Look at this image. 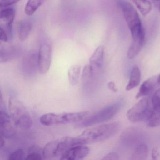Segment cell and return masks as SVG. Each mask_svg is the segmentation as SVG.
I'll return each instance as SVG.
<instances>
[{"label":"cell","mask_w":160,"mask_h":160,"mask_svg":"<svg viewBox=\"0 0 160 160\" xmlns=\"http://www.w3.org/2000/svg\"><path fill=\"white\" fill-rule=\"evenodd\" d=\"M120 127L118 122L103 124L87 129L77 137L80 145L95 143L112 137L119 131Z\"/></svg>","instance_id":"1"},{"label":"cell","mask_w":160,"mask_h":160,"mask_svg":"<svg viewBox=\"0 0 160 160\" xmlns=\"http://www.w3.org/2000/svg\"><path fill=\"white\" fill-rule=\"evenodd\" d=\"M130 30L132 40L146 42L145 33L139 14L133 5L126 0H116Z\"/></svg>","instance_id":"2"},{"label":"cell","mask_w":160,"mask_h":160,"mask_svg":"<svg viewBox=\"0 0 160 160\" xmlns=\"http://www.w3.org/2000/svg\"><path fill=\"white\" fill-rule=\"evenodd\" d=\"M8 109L10 118L15 126L25 130L32 127V119L22 101L15 98L10 97Z\"/></svg>","instance_id":"3"},{"label":"cell","mask_w":160,"mask_h":160,"mask_svg":"<svg viewBox=\"0 0 160 160\" xmlns=\"http://www.w3.org/2000/svg\"><path fill=\"white\" fill-rule=\"evenodd\" d=\"M124 104L123 100L120 99L118 101L100 110L92 115H89L82 121L78 123L76 126L77 127L82 128L109 121L118 113Z\"/></svg>","instance_id":"4"},{"label":"cell","mask_w":160,"mask_h":160,"mask_svg":"<svg viewBox=\"0 0 160 160\" xmlns=\"http://www.w3.org/2000/svg\"><path fill=\"white\" fill-rule=\"evenodd\" d=\"M88 111L54 113H48L43 115L39 119L40 123L44 126H57L72 123H79L89 115Z\"/></svg>","instance_id":"5"},{"label":"cell","mask_w":160,"mask_h":160,"mask_svg":"<svg viewBox=\"0 0 160 160\" xmlns=\"http://www.w3.org/2000/svg\"><path fill=\"white\" fill-rule=\"evenodd\" d=\"M80 145L78 137L66 136L48 143L43 150L45 159H53L62 157L70 147Z\"/></svg>","instance_id":"6"},{"label":"cell","mask_w":160,"mask_h":160,"mask_svg":"<svg viewBox=\"0 0 160 160\" xmlns=\"http://www.w3.org/2000/svg\"><path fill=\"white\" fill-rule=\"evenodd\" d=\"M150 111L149 101L147 98L145 97L128 110L127 116L131 122L138 123L147 119Z\"/></svg>","instance_id":"7"},{"label":"cell","mask_w":160,"mask_h":160,"mask_svg":"<svg viewBox=\"0 0 160 160\" xmlns=\"http://www.w3.org/2000/svg\"><path fill=\"white\" fill-rule=\"evenodd\" d=\"M105 49L102 45L98 46L89 58L88 66L89 77L95 78L99 75L103 66Z\"/></svg>","instance_id":"8"},{"label":"cell","mask_w":160,"mask_h":160,"mask_svg":"<svg viewBox=\"0 0 160 160\" xmlns=\"http://www.w3.org/2000/svg\"><path fill=\"white\" fill-rule=\"evenodd\" d=\"M51 62V46L48 41H44L39 48L38 58V70L41 74H46L49 71Z\"/></svg>","instance_id":"9"},{"label":"cell","mask_w":160,"mask_h":160,"mask_svg":"<svg viewBox=\"0 0 160 160\" xmlns=\"http://www.w3.org/2000/svg\"><path fill=\"white\" fill-rule=\"evenodd\" d=\"M90 152L89 147L84 145H77L68 149L60 158L62 160H82Z\"/></svg>","instance_id":"10"},{"label":"cell","mask_w":160,"mask_h":160,"mask_svg":"<svg viewBox=\"0 0 160 160\" xmlns=\"http://www.w3.org/2000/svg\"><path fill=\"white\" fill-rule=\"evenodd\" d=\"M10 116L5 111H0V132L4 138L12 137L16 133L13 123Z\"/></svg>","instance_id":"11"},{"label":"cell","mask_w":160,"mask_h":160,"mask_svg":"<svg viewBox=\"0 0 160 160\" xmlns=\"http://www.w3.org/2000/svg\"><path fill=\"white\" fill-rule=\"evenodd\" d=\"M15 14L14 8L9 7L5 8L0 14V27L5 30L7 33L11 32Z\"/></svg>","instance_id":"12"},{"label":"cell","mask_w":160,"mask_h":160,"mask_svg":"<svg viewBox=\"0 0 160 160\" xmlns=\"http://www.w3.org/2000/svg\"><path fill=\"white\" fill-rule=\"evenodd\" d=\"M156 86V80L153 78H150L145 81L140 87L136 96V99L147 96L153 92Z\"/></svg>","instance_id":"13"},{"label":"cell","mask_w":160,"mask_h":160,"mask_svg":"<svg viewBox=\"0 0 160 160\" xmlns=\"http://www.w3.org/2000/svg\"><path fill=\"white\" fill-rule=\"evenodd\" d=\"M141 72L140 68L137 66L133 67L130 76L129 80L126 86V90L129 91L137 87L141 81Z\"/></svg>","instance_id":"14"},{"label":"cell","mask_w":160,"mask_h":160,"mask_svg":"<svg viewBox=\"0 0 160 160\" xmlns=\"http://www.w3.org/2000/svg\"><path fill=\"white\" fill-rule=\"evenodd\" d=\"M32 24L30 21L25 20L22 21L19 24V37L21 41L27 39L32 31Z\"/></svg>","instance_id":"15"},{"label":"cell","mask_w":160,"mask_h":160,"mask_svg":"<svg viewBox=\"0 0 160 160\" xmlns=\"http://www.w3.org/2000/svg\"><path fill=\"white\" fill-rule=\"evenodd\" d=\"M147 120L149 127L160 126V107H153Z\"/></svg>","instance_id":"16"},{"label":"cell","mask_w":160,"mask_h":160,"mask_svg":"<svg viewBox=\"0 0 160 160\" xmlns=\"http://www.w3.org/2000/svg\"><path fill=\"white\" fill-rule=\"evenodd\" d=\"M81 66L78 65L72 66L68 70V80L72 86L77 85L78 83L81 74Z\"/></svg>","instance_id":"17"},{"label":"cell","mask_w":160,"mask_h":160,"mask_svg":"<svg viewBox=\"0 0 160 160\" xmlns=\"http://www.w3.org/2000/svg\"><path fill=\"white\" fill-rule=\"evenodd\" d=\"M132 1L143 16H146L151 12L152 3L148 0H132Z\"/></svg>","instance_id":"18"},{"label":"cell","mask_w":160,"mask_h":160,"mask_svg":"<svg viewBox=\"0 0 160 160\" xmlns=\"http://www.w3.org/2000/svg\"><path fill=\"white\" fill-rule=\"evenodd\" d=\"M148 147L145 144L139 145L136 149L132 157V159L142 160L146 159L148 155Z\"/></svg>","instance_id":"19"},{"label":"cell","mask_w":160,"mask_h":160,"mask_svg":"<svg viewBox=\"0 0 160 160\" xmlns=\"http://www.w3.org/2000/svg\"><path fill=\"white\" fill-rule=\"evenodd\" d=\"M46 0H28L25 5V12L26 15L31 16L44 3Z\"/></svg>","instance_id":"20"},{"label":"cell","mask_w":160,"mask_h":160,"mask_svg":"<svg viewBox=\"0 0 160 160\" xmlns=\"http://www.w3.org/2000/svg\"><path fill=\"white\" fill-rule=\"evenodd\" d=\"M144 44H145L141 41L132 40L128 51V58L132 59L136 57L144 46Z\"/></svg>","instance_id":"21"},{"label":"cell","mask_w":160,"mask_h":160,"mask_svg":"<svg viewBox=\"0 0 160 160\" xmlns=\"http://www.w3.org/2000/svg\"><path fill=\"white\" fill-rule=\"evenodd\" d=\"M37 148L35 147H33L30 149L29 154L25 158V160H41L43 159V156L41 155L40 152L38 151Z\"/></svg>","instance_id":"22"},{"label":"cell","mask_w":160,"mask_h":160,"mask_svg":"<svg viewBox=\"0 0 160 160\" xmlns=\"http://www.w3.org/2000/svg\"><path fill=\"white\" fill-rule=\"evenodd\" d=\"M25 152L23 149H19L12 152L8 157V159L11 160H21L24 159Z\"/></svg>","instance_id":"23"},{"label":"cell","mask_w":160,"mask_h":160,"mask_svg":"<svg viewBox=\"0 0 160 160\" xmlns=\"http://www.w3.org/2000/svg\"><path fill=\"white\" fill-rule=\"evenodd\" d=\"M152 104L153 107H160V89L158 90L153 95Z\"/></svg>","instance_id":"24"},{"label":"cell","mask_w":160,"mask_h":160,"mask_svg":"<svg viewBox=\"0 0 160 160\" xmlns=\"http://www.w3.org/2000/svg\"><path fill=\"white\" fill-rule=\"evenodd\" d=\"M104 160H119V157L117 153L114 152H111L106 155L102 159Z\"/></svg>","instance_id":"25"},{"label":"cell","mask_w":160,"mask_h":160,"mask_svg":"<svg viewBox=\"0 0 160 160\" xmlns=\"http://www.w3.org/2000/svg\"><path fill=\"white\" fill-rule=\"evenodd\" d=\"M8 38L7 33L3 28L0 27V41L6 42L8 41Z\"/></svg>","instance_id":"26"},{"label":"cell","mask_w":160,"mask_h":160,"mask_svg":"<svg viewBox=\"0 0 160 160\" xmlns=\"http://www.w3.org/2000/svg\"><path fill=\"white\" fill-rule=\"evenodd\" d=\"M20 0H0V3L5 7H9L19 2Z\"/></svg>","instance_id":"27"},{"label":"cell","mask_w":160,"mask_h":160,"mask_svg":"<svg viewBox=\"0 0 160 160\" xmlns=\"http://www.w3.org/2000/svg\"><path fill=\"white\" fill-rule=\"evenodd\" d=\"M108 88L110 90H112V91L114 92H116L117 91V89L116 87L115 84L112 81H110L108 83Z\"/></svg>","instance_id":"28"},{"label":"cell","mask_w":160,"mask_h":160,"mask_svg":"<svg viewBox=\"0 0 160 160\" xmlns=\"http://www.w3.org/2000/svg\"><path fill=\"white\" fill-rule=\"evenodd\" d=\"M4 108L2 96V94L0 92V111H4Z\"/></svg>","instance_id":"29"},{"label":"cell","mask_w":160,"mask_h":160,"mask_svg":"<svg viewBox=\"0 0 160 160\" xmlns=\"http://www.w3.org/2000/svg\"><path fill=\"white\" fill-rule=\"evenodd\" d=\"M4 145V137L0 132V148L2 147Z\"/></svg>","instance_id":"30"},{"label":"cell","mask_w":160,"mask_h":160,"mask_svg":"<svg viewBox=\"0 0 160 160\" xmlns=\"http://www.w3.org/2000/svg\"><path fill=\"white\" fill-rule=\"evenodd\" d=\"M155 5L158 8L160 12V0H152Z\"/></svg>","instance_id":"31"},{"label":"cell","mask_w":160,"mask_h":160,"mask_svg":"<svg viewBox=\"0 0 160 160\" xmlns=\"http://www.w3.org/2000/svg\"><path fill=\"white\" fill-rule=\"evenodd\" d=\"M6 7H7L4 6L3 5H2V4L0 3V14H1L2 11L3 9Z\"/></svg>","instance_id":"32"},{"label":"cell","mask_w":160,"mask_h":160,"mask_svg":"<svg viewBox=\"0 0 160 160\" xmlns=\"http://www.w3.org/2000/svg\"><path fill=\"white\" fill-rule=\"evenodd\" d=\"M158 83L160 85V74L159 76H158Z\"/></svg>","instance_id":"33"}]
</instances>
